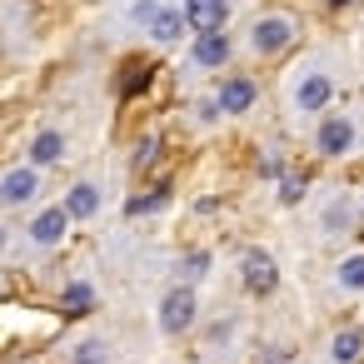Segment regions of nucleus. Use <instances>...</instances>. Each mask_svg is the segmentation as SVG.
<instances>
[{"label": "nucleus", "instance_id": "19", "mask_svg": "<svg viewBox=\"0 0 364 364\" xmlns=\"http://www.w3.org/2000/svg\"><path fill=\"white\" fill-rule=\"evenodd\" d=\"M175 274H180V284L195 289V284L210 274V250H190V255H180V269H175Z\"/></svg>", "mask_w": 364, "mask_h": 364}, {"label": "nucleus", "instance_id": "17", "mask_svg": "<svg viewBox=\"0 0 364 364\" xmlns=\"http://www.w3.org/2000/svg\"><path fill=\"white\" fill-rule=\"evenodd\" d=\"M359 354H364V329H339L329 339V359L334 364H359Z\"/></svg>", "mask_w": 364, "mask_h": 364}, {"label": "nucleus", "instance_id": "13", "mask_svg": "<svg viewBox=\"0 0 364 364\" xmlns=\"http://www.w3.org/2000/svg\"><path fill=\"white\" fill-rule=\"evenodd\" d=\"M60 205H65V215H70V220H90V215L100 210V185L75 180V185L65 190V200H60Z\"/></svg>", "mask_w": 364, "mask_h": 364}, {"label": "nucleus", "instance_id": "1", "mask_svg": "<svg viewBox=\"0 0 364 364\" xmlns=\"http://www.w3.org/2000/svg\"><path fill=\"white\" fill-rule=\"evenodd\" d=\"M294 21L284 16V11H274V16H259L255 26H250V50L255 55H264V60H274V55H284L289 46H294Z\"/></svg>", "mask_w": 364, "mask_h": 364}, {"label": "nucleus", "instance_id": "12", "mask_svg": "<svg viewBox=\"0 0 364 364\" xmlns=\"http://www.w3.org/2000/svg\"><path fill=\"white\" fill-rule=\"evenodd\" d=\"M65 160V135L60 130H41L31 145H26V165H36V170H50V165H60Z\"/></svg>", "mask_w": 364, "mask_h": 364}, {"label": "nucleus", "instance_id": "23", "mask_svg": "<svg viewBox=\"0 0 364 364\" xmlns=\"http://www.w3.org/2000/svg\"><path fill=\"white\" fill-rule=\"evenodd\" d=\"M160 11H165V6H160V0H135V6H130V16H135V21H140L145 31L155 26V16H160Z\"/></svg>", "mask_w": 364, "mask_h": 364}, {"label": "nucleus", "instance_id": "7", "mask_svg": "<svg viewBox=\"0 0 364 364\" xmlns=\"http://www.w3.org/2000/svg\"><path fill=\"white\" fill-rule=\"evenodd\" d=\"M329 100H334V80L324 70H304V80L294 85V110L319 115V110H329Z\"/></svg>", "mask_w": 364, "mask_h": 364}, {"label": "nucleus", "instance_id": "14", "mask_svg": "<svg viewBox=\"0 0 364 364\" xmlns=\"http://www.w3.org/2000/svg\"><path fill=\"white\" fill-rule=\"evenodd\" d=\"M185 31H190V26H185V11H170V6H165V11L155 16V26H150L155 46H180V41H185Z\"/></svg>", "mask_w": 364, "mask_h": 364}, {"label": "nucleus", "instance_id": "8", "mask_svg": "<svg viewBox=\"0 0 364 364\" xmlns=\"http://www.w3.org/2000/svg\"><path fill=\"white\" fill-rule=\"evenodd\" d=\"M185 26L195 31V36H210V31H225V21H230V0H185Z\"/></svg>", "mask_w": 364, "mask_h": 364}, {"label": "nucleus", "instance_id": "6", "mask_svg": "<svg viewBox=\"0 0 364 364\" xmlns=\"http://www.w3.org/2000/svg\"><path fill=\"white\" fill-rule=\"evenodd\" d=\"M41 195V170L36 165H16V170H6L0 175V205H31Z\"/></svg>", "mask_w": 364, "mask_h": 364}, {"label": "nucleus", "instance_id": "16", "mask_svg": "<svg viewBox=\"0 0 364 364\" xmlns=\"http://www.w3.org/2000/svg\"><path fill=\"white\" fill-rule=\"evenodd\" d=\"M60 309H65V314H90V309H95V284H90V279H70V284L60 289Z\"/></svg>", "mask_w": 364, "mask_h": 364}, {"label": "nucleus", "instance_id": "29", "mask_svg": "<svg viewBox=\"0 0 364 364\" xmlns=\"http://www.w3.org/2000/svg\"><path fill=\"white\" fill-rule=\"evenodd\" d=\"M329 6H349V0H329Z\"/></svg>", "mask_w": 364, "mask_h": 364}, {"label": "nucleus", "instance_id": "5", "mask_svg": "<svg viewBox=\"0 0 364 364\" xmlns=\"http://www.w3.org/2000/svg\"><path fill=\"white\" fill-rule=\"evenodd\" d=\"M230 55H235L230 31H210V36H195V41H190V65H195V70H225Z\"/></svg>", "mask_w": 364, "mask_h": 364}, {"label": "nucleus", "instance_id": "9", "mask_svg": "<svg viewBox=\"0 0 364 364\" xmlns=\"http://www.w3.org/2000/svg\"><path fill=\"white\" fill-rule=\"evenodd\" d=\"M155 60H145V55H130L125 65H120V75H115V95L120 100H135V95H145L150 85H155Z\"/></svg>", "mask_w": 364, "mask_h": 364}, {"label": "nucleus", "instance_id": "20", "mask_svg": "<svg viewBox=\"0 0 364 364\" xmlns=\"http://www.w3.org/2000/svg\"><path fill=\"white\" fill-rule=\"evenodd\" d=\"M349 225H354V205H349L344 195L329 200V205H324V235H344Z\"/></svg>", "mask_w": 364, "mask_h": 364}, {"label": "nucleus", "instance_id": "2", "mask_svg": "<svg viewBox=\"0 0 364 364\" xmlns=\"http://www.w3.org/2000/svg\"><path fill=\"white\" fill-rule=\"evenodd\" d=\"M195 319H200L195 289H190V284H175V289L160 299V329H165V334H185V329H195Z\"/></svg>", "mask_w": 364, "mask_h": 364}, {"label": "nucleus", "instance_id": "22", "mask_svg": "<svg viewBox=\"0 0 364 364\" xmlns=\"http://www.w3.org/2000/svg\"><path fill=\"white\" fill-rule=\"evenodd\" d=\"M304 190H309V180H304V175H284V180H279V205H299V200H304Z\"/></svg>", "mask_w": 364, "mask_h": 364}, {"label": "nucleus", "instance_id": "27", "mask_svg": "<svg viewBox=\"0 0 364 364\" xmlns=\"http://www.w3.org/2000/svg\"><path fill=\"white\" fill-rule=\"evenodd\" d=\"M284 359H289L284 349H279V354H259V364H284Z\"/></svg>", "mask_w": 364, "mask_h": 364}, {"label": "nucleus", "instance_id": "28", "mask_svg": "<svg viewBox=\"0 0 364 364\" xmlns=\"http://www.w3.org/2000/svg\"><path fill=\"white\" fill-rule=\"evenodd\" d=\"M6 240H11V235H6V225H0V250H6Z\"/></svg>", "mask_w": 364, "mask_h": 364}, {"label": "nucleus", "instance_id": "10", "mask_svg": "<svg viewBox=\"0 0 364 364\" xmlns=\"http://www.w3.org/2000/svg\"><path fill=\"white\" fill-rule=\"evenodd\" d=\"M215 100H220V110H225V115H245V110H255L259 85H255L250 75H225V80H220V90H215Z\"/></svg>", "mask_w": 364, "mask_h": 364}, {"label": "nucleus", "instance_id": "25", "mask_svg": "<svg viewBox=\"0 0 364 364\" xmlns=\"http://www.w3.org/2000/svg\"><path fill=\"white\" fill-rule=\"evenodd\" d=\"M155 155H160V140H155V135H145V140H140V150H135V170H145Z\"/></svg>", "mask_w": 364, "mask_h": 364}, {"label": "nucleus", "instance_id": "21", "mask_svg": "<svg viewBox=\"0 0 364 364\" xmlns=\"http://www.w3.org/2000/svg\"><path fill=\"white\" fill-rule=\"evenodd\" d=\"M70 359H75V364H105L110 349H105V339H80V344L70 349Z\"/></svg>", "mask_w": 364, "mask_h": 364}, {"label": "nucleus", "instance_id": "24", "mask_svg": "<svg viewBox=\"0 0 364 364\" xmlns=\"http://www.w3.org/2000/svg\"><path fill=\"white\" fill-rule=\"evenodd\" d=\"M220 115H225V110H220V100H215V95H210V100H195V120H200V125H215Z\"/></svg>", "mask_w": 364, "mask_h": 364}, {"label": "nucleus", "instance_id": "18", "mask_svg": "<svg viewBox=\"0 0 364 364\" xmlns=\"http://www.w3.org/2000/svg\"><path fill=\"white\" fill-rule=\"evenodd\" d=\"M334 279H339V289L364 294V250H359V255H344V259H339V269H334Z\"/></svg>", "mask_w": 364, "mask_h": 364}, {"label": "nucleus", "instance_id": "4", "mask_svg": "<svg viewBox=\"0 0 364 364\" xmlns=\"http://www.w3.org/2000/svg\"><path fill=\"white\" fill-rule=\"evenodd\" d=\"M240 284L250 289V294H274L279 289V264H274V255H264V250H245V259H240Z\"/></svg>", "mask_w": 364, "mask_h": 364}, {"label": "nucleus", "instance_id": "11", "mask_svg": "<svg viewBox=\"0 0 364 364\" xmlns=\"http://www.w3.org/2000/svg\"><path fill=\"white\" fill-rule=\"evenodd\" d=\"M65 230H70V215H65V205H50V210H41V215L26 225L31 245H41V250L60 245V240H65Z\"/></svg>", "mask_w": 364, "mask_h": 364}, {"label": "nucleus", "instance_id": "26", "mask_svg": "<svg viewBox=\"0 0 364 364\" xmlns=\"http://www.w3.org/2000/svg\"><path fill=\"white\" fill-rule=\"evenodd\" d=\"M259 175H264V180H284L289 170H284V160H279V155H259Z\"/></svg>", "mask_w": 364, "mask_h": 364}, {"label": "nucleus", "instance_id": "15", "mask_svg": "<svg viewBox=\"0 0 364 364\" xmlns=\"http://www.w3.org/2000/svg\"><path fill=\"white\" fill-rule=\"evenodd\" d=\"M165 205H170V185L160 180V185H150V190L130 195V200H125V215H160Z\"/></svg>", "mask_w": 364, "mask_h": 364}, {"label": "nucleus", "instance_id": "3", "mask_svg": "<svg viewBox=\"0 0 364 364\" xmlns=\"http://www.w3.org/2000/svg\"><path fill=\"white\" fill-rule=\"evenodd\" d=\"M354 140H359V130H354V120H349V115H324V120H319V130H314V150H319L324 160L349 155V150H354Z\"/></svg>", "mask_w": 364, "mask_h": 364}]
</instances>
